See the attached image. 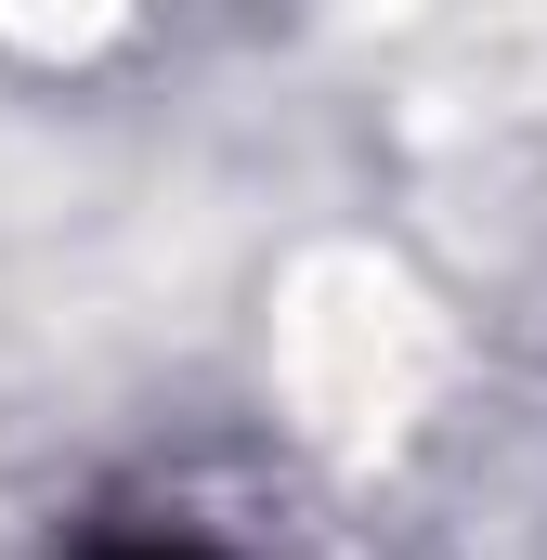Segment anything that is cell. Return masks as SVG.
<instances>
[{"label":"cell","instance_id":"obj_1","mask_svg":"<svg viewBox=\"0 0 547 560\" xmlns=\"http://www.w3.org/2000/svg\"><path fill=\"white\" fill-rule=\"evenodd\" d=\"M66 560H235L222 535H196V522H92Z\"/></svg>","mask_w":547,"mask_h":560}]
</instances>
